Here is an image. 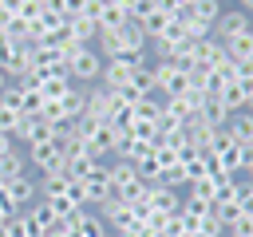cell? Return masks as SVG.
<instances>
[{
	"mask_svg": "<svg viewBox=\"0 0 253 237\" xmlns=\"http://www.w3.org/2000/svg\"><path fill=\"white\" fill-rule=\"evenodd\" d=\"M67 75L75 87H95L99 75H103V55L95 47H79L71 59H67Z\"/></svg>",
	"mask_w": 253,
	"mask_h": 237,
	"instance_id": "1",
	"label": "cell"
},
{
	"mask_svg": "<svg viewBox=\"0 0 253 237\" xmlns=\"http://www.w3.org/2000/svg\"><path fill=\"white\" fill-rule=\"evenodd\" d=\"M245 32H253V16L249 12H241V8H229V12H221L217 16V24H213V40H237V36H245Z\"/></svg>",
	"mask_w": 253,
	"mask_h": 237,
	"instance_id": "2",
	"label": "cell"
},
{
	"mask_svg": "<svg viewBox=\"0 0 253 237\" xmlns=\"http://www.w3.org/2000/svg\"><path fill=\"white\" fill-rule=\"evenodd\" d=\"M95 213L107 221V229H111V233H123V229H130V225H134V209H130L123 198H107V201H99V205H95Z\"/></svg>",
	"mask_w": 253,
	"mask_h": 237,
	"instance_id": "3",
	"label": "cell"
},
{
	"mask_svg": "<svg viewBox=\"0 0 253 237\" xmlns=\"http://www.w3.org/2000/svg\"><path fill=\"white\" fill-rule=\"evenodd\" d=\"M12 138H20L24 146H36V142H47V138H55V126H51L47 118H40V115H24Z\"/></svg>",
	"mask_w": 253,
	"mask_h": 237,
	"instance_id": "4",
	"label": "cell"
},
{
	"mask_svg": "<svg viewBox=\"0 0 253 237\" xmlns=\"http://www.w3.org/2000/svg\"><path fill=\"white\" fill-rule=\"evenodd\" d=\"M24 154H28V166H36L40 174H47V170H55V166L63 162V154H59L55 138H47V142H36V146H28Z\"/></svg>",
	"mask_w": 253,
	"mask_h": 237,
	"instance_id": "5",
	"label": "cell"
},
{
	"mask_svg": "<svg viewBox=\"0 0 253 237\" xmlns=\"http://www.w3.org/2000/svg\"><path fill=\"white\" fill-rule=\"evenodd\" d=\"M4 194L12 198V205L24 213V209H32L36 201H40V194H36V178L32 174H24V178H16V182H8L4 186Z\"/></svg>",
	"mask_w": 253,
	"mask_h": 237,
	"instance_id": "6",
	"label": "cell"
},
{
	"mask_svg": "<svg viewBox=\"0 0 253 237\" xmlns=\"http://www.w3.org/2000/svg\"><path fill=\"white\" fill-rule=\"evenodd\" d=\"M130 75H134V67H126V59H103L99 83H103L107 91H123V87L130 83Z\"/></svg>",
	"mask_w": 253,
	"mask_h": 237,
	"instance_id": "7",
	"label": "cell"
},
{
	"mask_svg": "<svg viewBox=\"0 0 253 237\" xmlns=\"http://www.w3.org/2000/svg\"><path fill=\"white\" fill-rule=\"evenodd\" d=\"M71 87H75V83H71L67 67H59V71H47V75H43V83H40V95H43V103H55V99H63Z\"/></svg>",
	"mask_w": 253,
	"mask_h": 237,
	"instance_id": "8",
	"label": "cell"
},
{
	"mask_svg": "<svg viewBox=\"0 0 253 237\" xmlns=\"http://www.w3.org/2000/svg\"><path fill=\"white\" fill-rule=\"evenodd\" d=\"M146 201H150L154 213H166V217L182 209V194H178V190H166V186H150V190H146Z\"/></svg>",
	"mask_w": 253,
	"mask_h": 237,
	"instance_id": "9",
	"label": "cell"
},
{
	"mask_svg": "<svg viewBox=\"0 0 253 237\" xmlns=\"http://www.w3.org/2000/svg\"><path fill=\"white\" fill-rule=\"evenodd\" d=\"M225 130H229V138H233L237 146L253 150V115H249V111H237V115L225 122Z\"/></svg>",
	"mask_w": 253,
	"mask_h": 237,
	"instance_id": "10",
	"label": "cell"
},
{
	"mask_svg": "<svg viewBox=\"0 0 253 237\" xmlns=\"http://www.w3.org/2000/svg\"><path fill=\"white\" fill-rule=\"evenodd\" d=\"M24 174H32V170H28V154H24V150H12V154H4V158H0V186L16 182V178H24Z\"/></svg>",
	"mask_w": 253,
	"mask_h": 237,
	"instance_id": "11",
	"label": "cell"
},
{
	"mask_svg": "<svg viewBox=\"0 0 253 237\" xmlns=\"http://www.w3.org/2000/svg\"><path fill=\"white\" fill-rule=\"evenodd\" d=\"M67 32H71V40L75 43H83V47H91V40H99V24L83 12V16H71L67 20Z\"/></svg>",
	"mask_w": 253,
	"mask_h": 237,
	"instance_id": "12",
	"label": "cell"
},
{
	"mask_svg": "<svg viewBox=\"0 0 253 237\" xmlns=\"http://www.w3.org/2000/svg\"><path fill=\"white\" fill-rule=\"evenodd\" d=\"M32 67L47 75V71H59V67H67V63H63L59 47H51V43H36V51H32Z\"/></svg>",
	"mask_w": 253,
	"mask_h": 237,
	"instance_id": "13",
	"label": "cell"
},
{
	"mask_svg": "<svg viewBox=\"0 0 253 237\" xmlns=\"http://www.w3.org/2000/svg\"><path fill=\"white\" fill-rule=\"evenodd\" d=\"M59 107H63V118H67V122H79V118L87 115V87H71V91L59 99Z\"/></svg>",
	"mask_w": 253,
	"mask_h": 237,
	"instance_id": "14",
	"label": "cell"
},
{
	"mask_svg": "<svg viewBox=\"0 0 253 237\" xmlns=\"http://www.w3.org/2000/svg\"><path fill=\"white\" fill-rule=\"evenodd\" d=\"M198 118H202L206 126H213V130H217V126H225V122H229L233 115L225 111V103H221L217 95H206V103H202V111H198Z\"/></svg>",
	"mask_w": 253,
	"mask_h": 237,
	"instance_id": "15",
	"label": "cell"
},
{
	"mask_svg": "<svg viewBox=\"0 0 253 237\" xmlns=\"http://www.w3.org/2000/svg\"><path fill=\"white\" fill-rule=\"evenodd\" d=\"M170 20H174V16H166V12L158 8V0H154V4H150V12H146L142 20H134V24L146 32V40H158V36L166 32V24H170Z\"/></svg>",
	"mask_w": 253,
	"mask_h": 237,
	"instance_id": "16",
	"label": "cell"
},
{
	"mask_svg": "<svg viewBox=\"0 0 253 237\" xmlns=\"http://www.w3.org/2000/svg\"><path fill=\"white\" fill-rule=\"evenodd\" d=\"M182 217H186L190 225H202V221L213 217V201H206V198H186V194H182Z\"/></svg>",
	"mask_w": 253,
	"mask_h": 237,
	"instance_id": "17",
	"label": "cell"
},
{
	"mask_svg": "<svg viewBox=\"0 0 253 237\" xmlns=\"http://www.w3.org/2000/svg\"><path fill=\"white\" fill-rule=\"evenodd\" d=\"M67 229H75L79 237H107V233H111V229H107V221H103L95 209H83V213H79V221H75V225H67Z\"/></svg>",
	"mask_w": 253,
	"mask_h": 237,
	"instance_id": "18",
	"label": "cell"
},
{
	"mask_svg": "<svg viewBox=\"0 0 253 237\" xmlns=\"http://www.w3.org/2000/svg\"><path fill=\"white\" fill-rule=\"evenodd\" d=\"M107 174H111V190H115V194H119V190H126L130 182H138V170H134L130 162H123V158L107 162Z\"/></svg>",
	"mask_w": 253,
	"mask_h": 237,
	"instance_id": "19",
	"label": "cell"
},
{
	"mask_svg": "<svg viewBox=\"0 0 253 237\" xmlns=\"http://www.w3.org/2000/svg\"><path fill=\"white\" fill-rule=\"evenodd\" d=\"M217 16H221V0H194L190 4V16L186 20H202V24H217Z\"/></svg>",
	"mask_w": 253,
	"mask_h": 237,
	"instance_id": "20",
	"label": "cell"
},
{
	"mask_svg": "<svg viewBox=\"0 0 253 237\" xmlns=\"http://www.w3.org/2000/svg\"><path fill=\"white\" fill-rule=\"evenodd\" d=\"M24 213H28V217H32V225H36V229H40V233H47V229H55V225H59V221H55V213H51V205H47V201H36V205H32V209H24Z\"/></svg>",
	"mask_w": 253,
	"mask_h": 237,
	"instance_id": "21",
	"label": "cell"
},
{
	"mask_svg": "<svg viewBox=\"0 0 253 237\" xmlns=\"http://www.w3.org/2000/svg\"><path fill=\"white\" fill-rule=\"evenodd\" d=\"M225 55H229L233 63H245V59L253 55V32H245V36H237V40H225Z\"/></svg>",
	"mask_w": 253,
	"mask_h": 237,
	"instance_id": "22",
	"label": "cell"
},
{
	"mask_svg": "<svg viewBox=\"0 0 253 237\" xmlns=\"http://www.w3.org/2000/svg\"><path fill=\"white\" fill-rule=\"evenodd\" d=\"M4 233H8V237H43V233L32 225V217H28V213L8 217V221H4Z\"/></svg>",
	"mask_w": 253,
	"mask_h": 237,
	"instance_id": "23",
	"label": "cell"
},
{
	"mask_svg": "<svg viewBox=\"0 0 253 237\" xmlns=\"http://www.w3.org/2000/svg\"><path fill=\"white\" fill-rule=\"evenodd\" d=\"M0 103H4V107H12L16 115H28V91H24L20 83H8V91L0 95Z\"/></svg>",
	"mask_w": 253,
	"mask_h": 237,
	"instance_id": "24",
	"label": "cell"
},
{
	"mask_svg": "<svg viewBox=\"0 0 253 237\" xmlns=\"http://www.w3.org/2000/svg\"><path fill=\"white\" fill-rule=\"evenodd\" d=\"M217 99L225 103V111H229V115H237V111H245V99H249V95H245L237 83H229V87H221V95H217Z\"/></svg>",
	"mask_w": 253,
	"mask_h": 237,
	"instance_id": "25",
	"label": "cell"
},
{
	"mask_svg": "<svg viewBox=\"0 0 253 237\" xmlns=\"http://www.w3.org/2000/svg\"><path fill=\"white\" fill-rule=\"evenodd\" d=\"M213 194H217V186H213L210 178H198V182L186 186V198H206V201H213Z\"/></svg>",
	"mask_w": 253,
	"mask_h": 237,
	"instance_id": "26",
	"label": "cell"
},
{
	"mask_svg": "<svg viewBox=\"0 0 253 237\" xmlns=\"http://www.w3.org/2000/svg\"><path fill=\"white\" fill-rule=\"evenodd\" d=\"M186 24V40H194V43H202V40H210L213 36V28L210 24H202V20H182Z\"/></svg>",
	"mask_w": 253,
	"mask_h": 237,
	"instance_id": "27",
	"label": "cell"
},
{
	"mask_svg": "<svg viewBox=\"0 0 253 237\" xmlns=\"http://www.w3.org/2000/svg\"><path fill=\"white\" fill-rule=\"evenodd\" d=\"M20 118H24V115H16L12 107H4V103H0V134H16Z\"/></svg>",
	"mask_w": 253,
	"mask_h": 237,
	"instance_id": "28",
	"label": "cell"
},
{
	"mask_svg": "<svg viewBox=\"0 0 253 237\" xmlns=\"http://www.w3.org/2000/svg\"><path fill=\"white\" fill-rule=\"evenodd\" d=\"M16 213H20V209L12 205V198H8V194H4V186H0V225H4L8 217H16Z\"/></svg>",
	"mask_w": 253,
	"mask_h": 237,
	"instance_id": "29",
	"label": "cell"
},
{
	"mask_svg": "<svg viewBox=\"0 0 253 237\" xmlns=\"http://www.w3.org/2000/svg\"><path fill=\"white\" fill-rule=\"evenodd\" d=\"M12 150H16V138H12V134H0V158L12 154Z\"/></svg>",
	"mask_w": 253,
	"mask_h": 237,
	"instance_id": "30",
	"label": "cell"
},
{
	"mask_svg": "<svg viewBox=\"0 0 253 237\" xmlns=\"http://www.w3.org/2000/svg\"><path fill=\"white\" fill-rule=\"evenodd\" d=\"M8 51H12V40H8V36H4V32H0V63H4V59H8Z\"/></svg>",
	"mask_w": 253,
	"mask_h": 237,
	"instance_id": "31",
	"label": "cell"
},
{
	"mask_svg": "<svg viewBox=\"0 0 253 237\" xmlns=\"http://www.w3.org/2000/svg\"><path fill=\"white\" fill-rule=\"evenodd\" d=\"M8 83H12V79H8V75H4V67H0V95L8 91Z\"/></svg>",
	"mask_w": 253,
	"mask_h": 237,
	"instance_id": "32",
	"label": "cell"
},
{
	"mask_svg": "<svg viewBox=\"0 0 253 237\" xmlns=\"http://www.w3.org/2000/svg\"><path fill=\"white\" fill-rule=\"evenodd\" d=\"M241 12H253V0H241Z\"/></svg>",
	"mask_w": 253,
	"mask_h": 237,
	"instance_id": "33",
	"label": "cell"
},
{
	"mask_svg": "<svg viewBox=\"0 0 253 237\" xmlns=\"http://www.w3.org/2000/svg\"><path fill=\"white\" fill-rule=\"evenodd\" d=\"M245 111H249V115H253V91H249V99H245Z\"/></svg>",
	"mask_w": 253,
	"mask_h": 237,
	"instance_id": "34",
	"label": "cell"
},
{
	"mask_svg": "<svg viewBox=\"0 0 253 237\" xmlns=\"http://www.w3.org/2000/svg\"><path fill=\"white\" fill-rule=\"evenodd\" d=\"M241 67H249V71H253V55H249V59H245V63H241Z\"/></svg>",
	"mask_w": 253,
	"mask_h": 237,
	"instance_id": "35",
	"label": "cell"
},
{
	"mask_svg": "<svg viewBox=\"0 0 253 237\" xmlns=\"http://www.w3.org/2000/svg\"><path fill=\"white\" fill-rule=\"evenodd\" d=\"M36 4H47V0H36Z\"/></svg>",
	"mask_w": 253,
	"mask_h": 237,
	"instance_id": "36",
	"label": "cell"
},
{
	"mask_svg": "<svg viewBox=\"0 0 253 237\" xmlns=\"http://www.w3.org/2000/svg\"><path fill=\"white\" fill-rule=\"evenodd\" d=\"M107 237H115V233H107Z\"/></svg>",
	"mask_w": 253,
	"mask_h": 237,
	"instance_id": "37",
	"label": "cell"
},
{
	"mask_svg": "<svg viewBox=\"0 0 253 237\" xmlns=\"http://www.w3.org/2000/svg\"><path fill=\"white\" fill-rule=\"evenodd\" d=\"M249 237H253V233H249Z\"/></svg>",
	"mask_w": 253,
	"mask_h": 237,
	"instance_id": "38",
	"label": "cell"
}]
</instances>
